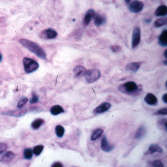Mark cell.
<instances>
[{
  "instance_id": "cell-13",
  "label": "cell",
  "mask_w": 167,
  "mask_h": 167,
  "mask_svg": "<svg viewBox=\"0 0 167 167\" xmlns=\"http://www.w3.org/2000/svg\"><path fill=\"white\" fill-rule=\"evenodd\" d=\"M15 158V154L11 151H7L3 154H0V162H8Z\"/></svg>"
},
{
  "instance_id": "cell-6",
  "label": "cell",
  "mask_w": 167,
  "mask_h": 167,
  "mask_svg": "<svg viewBox=\"0 0 167 167\" xmlns=\"http://www.w3.org/2000/svg\"><path fill=\"white\" fill-rule=\"evenodd\" d=\"M28 112V109L26 108H23L16 110H9L5 112H2L3 115L6 116H10V117H23L25 114H26Z\"/></svg>"
},
{
  "instance_id": "cell-1",
  "label": "cell",
  "mask_w": 167,
  "mask_h": 167,
  "mask_svg": "<svg viewBox=\"0 0 167 167\" xmlns=\"http://www.w3.org/2000/svg\"><path fill=\"white\" fill-rule=\"evenodd\" d=\"M20 42L22 45L28 49V50L37 56L38 57L43 60H45L46 58L45 51L41 46L36 42L25 38L20 39Z\"/></svg>"
},
{
  "instance_id": "cell-8",
  "label": "cell",
  "mask_w": 167,
  "mask_h": 167,
  "mask_svg": "<svg viewBox=\"0 0 167 167\" xmlns=\"http://www.w3.org/2000/svg\"><path fill=\"white\" fill-rule=\"evenodd\" d=\"M57 33L53 29H44L41 32L39 37L42 39H52L56 38Z\"/></svg>"
},
{
  "instance_id": "cell-38",
  "label": "cell",
  "mask_w": 167,
  "mask_h": 167,
  "mask_svg": "<svg viewBox=\"0 0 167 167\" xmlns=\"http://www.w3.org/2000/svg\"><path fill=\"white\" fill-rule=\"evenodd\" d=\"M147 20V21H146V23H150L151 22V21H152L151 19H147V20Z\"/></svg>"
},
{
  "instance_id": "cell-2",
  "label": "cell",
  "mask_w": 167,
  "mask_h": 167,
  "mask_svg": "<svg viewBox=\"0 0 167 167\" xmlns=\"http://www.w3.org/2000/svg\"><path fill=\"white\" fill-rule=\"evenodd\" d=\"M119 90L120 92L129 95L136 96L140 94L142 91V86L137 85L134 82L128 81L119 86Z\"/></svg>"
},
{
  "instance_id": "cell-12",
  "label": "cell",
  "mask_w": 167,
  "mask_h": 167,
  "mask_svg": "<svg viewBox=\"0 0 167 167\" xmlns=\"http://www.w3.org/2000/svg\"><path fill=\"white\" fill-rule=\"evenodd\" d=\"M144 101L150 106H156L158 104V99L156 96L152 93H148L144 98Z\"/></svg>"
},
{
  "instance_id": "cell-18",
  "label": "cell",
  "mask_w": 167,
  "mask_h": 167,
  "mask_svg": "<svg viewBox=\"0 0 167 167\" xmlns=\"http://www.w3.org/2000/svg\"><path fill=\"white\" fill-rule=\"evenodd\" d=\"M167 15V7L165 5H161L158 7L155 11V15L157 16H165Z\"/></svg>"
},
{
  "instance_id": "cell-40",
  "label": "cell",
  "mask_w": 167,
  "mask_h": 167,
  "mask_svg": "<svg viewBox=\"0 0 167 167\" xmlns=\"http://www.w3.org/2000/svg\"><path fill=\"white\" fill-rule=\"evenodd\" d=\"M125 1L127 4H129L131 1V0H125Z\"/></svg>"
},
{
  "instance_id": "cell-3",
  "label": "cell",
  "mask_w": 167,
  "mask_h": 167,
  "mask_svg": "<svg viewBox=\"0 0 167 167\" xmlns=\"http://www.w3.org/2000/svg\"><path fill=\"white\" fill-rule=\"evenodd\" d=\"M24 71L26 73H33L39 68V64L33 59L25 57L23 59Z\"/></svg>"
},
{
  "instance_id": "cell-19",
  "label": "cell",
  "mask_w": 167,
  "mask_h": 167,
  "mask_svg": "<svg viewBox=\"0 0 167 167\" xmlns=\"http://www.w3.org/2000/svg\"><path fill=\"white\" fill-rule=\"evenodd\" d=\"M146 133V129L143 125H142L138 128L135 134V138L137 139H140L144 136Z\"/></svg>"
},
{
  "instance_id": "cell-37",
  "label": "cell",
  "mask_w": 167,
  "mask_h": 167,
  "mask_svg": "<svg viewBox=\"0 0 167 167\" xmlns=\"http://www.w3.org/2000/svg\"><path fill=\"white\" fill-rule=\"evenodd\" d=\"M2 59H3V56L0 53V63L2 62Z\"/></svg>"
},
{
  "instance_id": "cell-35",
  "label": "cell",
  "mask_w": 167,
  "mask_h": 167,
  "mask_svg": "<svg viewBox=\"0 0 167 167\" xmlns=\"http://www.w3.org/2000/svg\"><path fill=\"white\" fill-rule=\"evenodd\" d=\"M167 93H166L162 97V99L163 102H164L165 104H167Z\"/></svg>"
},
{
  "instance_id": "cell-32",
  "label": "cell",
  "mask_w": 167,
  "mask_h": 167,
  "mask_svg": "<svg viewBox=\"0 0 167 167\" xmlns=\"http://www.w3.org/2000/svg\"><path fill=\"white\" fill-rule=\"evenodd\" d=\"M153 166L155 167H164V165L162 162L159 160L154 161L153 162Z\"/></svg>"
},
{
  "instance_id": "cell-16",
  "label": "cell",
  "mask_w": 167,
  "mask_h": 167,
  "mask_svg": "<svg viewBox=\"0 0 167 167\" xmlns=\"http://www.w3.org/2000/svg\"><path fill=\"white\" fill-rule=\"evenodd\" d=\"M158 43L162 47L167 46V30L165 29L159 36Z\"/></svg>"
},
{
  "instance_id": "cell-29",
  "label": "cell",
  "mask_w": 167,
  "mask_h": 167,
  "mask_svg": "<svg viewBox=\"0 0 167 167\" xmlns=\"http://www.w3.org/2000/svg\"><path fill=\"white\" fill-rule=\"evenodd\" d=\"M111 50L112 51V52L114 53H118L119 52L122 50V47L119 45H112L110 47Z\"/></svg>"
},
{
  "instance_id": "cell-25",
  "label": "cell",
  "mask_w": 167,
  "mask_h": 167,
  "mask_svg": "<svg viewBox=\"0 0 167 167\" xmlns=\"http://www.w3.org/2000/svg\"><path fill=\"white\" fill-rule=\"evenodd\" d=\"M23 157L26 160H31L33 157V150L31 148H26L23 152Z\"/></svg>"
},
{
  "instance_id": "cell-20",
  "label": "cell",
  "mask_w": 167,
  "mask_h": 167,
  "mask_svg": "<svg viewBox=\"0 0 167 167\" xmlns=\"http://www.w3.org/2000/svg\"><path fill=\"white\" fill-rule=\"evenodd\" d=\"M51 114L52 115H57L61 113L64 112V110L61 106L59 105H56L53 106L50 109Z\"/></svg>"
},
{
  "instance_id": "cell-27",
  "label": "cell",
  "mask_w": 167,
  "mask_h": 167,
  "mask_svg": "<svg viewBox=\"0 0 167 167\" xmlns=\"http://www.w3.org/2000/svg\"><path fill=\"white\" fill-rule=\"evenodd\" d=\"M43 149H44L43 146L38 145L34 147V148L33 149V152L36 156H39V155L42 153Z\"/></svg>"
},
{
  "instance_id": "cell-10",
  "label": "cell",
  "mask_w": 167,
  "mask_h": 167,
  "mask_svg": "<svg viewBox=\"0 0 167 167\" xmlns=\"http://www.w3.org/2000/svg\"><path fill=\"white\" fill-rule=\"evenodd\" d=\"M101 148L102 151L106 152H109L112 151L114 148V146L109 144L106 135L102 137L101 141Z\"/></svg>"
},
{
  "instance_id": "cell-15",
  "label": "cell",
  "mask_w": 167,
  "mask_h": 167,
  "mask_svg": "<svg viewBox=\"0 0 167 167\" xmlns=\"http://www.w3.org/2000/svg\"><path fill=\"white\" fill-rule=\"evenodd\" d=\"M107 23V18L105 16L100 15L96 14V16L94 18V23L95 26H100L105 24Z\"/></svg>"
},
{
  "instance_id": "cell-22",
  "label": "cell",
  "mask_w": 167,
  "mask_h": 167,
  "mask_svg": "<svg viewBox=\"0 0 167 167\" xmlns=\"http://www.w3.org/2000/svg\"><path fill=\"white\" fill-rule=\"evenodd\" d=\"M149 151L151 154H153L154 153H162L163 151L162 148L160 146L156 144H152L150 146L149 148Z\"/></svg>"
},
{
  "instance_id": "cell-4",
  "label": "cell",
  "mask_w": 167,
  "mask_h": 167,
  "mask_svg": "<svg viewBox=\"0 0 167 167\" xmlns=\"http://www.w3.org/2000/svg\"><path fill=\"white\" fill-rule=\"evenodd\" d=\"M101 73L97 69H92L87 71L85 74L86 81L89 83H94L101 77Z\"/></svg>"
},
{
  "instance_id": "cell-28",
  "label": "cell",
  "mask_w": 167,
  "mask_h": 167,
  "mask_svg": "<svg viewBox=\"0 0 167 167\" xmlns=\"http://www.w3.org/2000/svg\"><path fill=\"white\" fill-rule=\"evenodd\" d=\"M28 102V99L26 97H23L21 99L18 104V108H21L27 103Z\"/></svg>"
},
{
  "instance_id": "cell-36",
  "label": "cell",
  "mask_w": 167,
  "mask_h": 167,
  "mask_svg": "<svg viewBox=\"0 0 167 167\" xmlns=\"http://www.w3.org/2000/svg\"><path fill=\"white\" fill-rule=\"evenodd\" d=\"M164 57H165L166 58H167V49H166L165 51H164Z\"/></svg>"
},
{
  "instance_id": "cell-31",
  "label": "cell",
  "mask_w": 167,
  "mask_h": 167,
  "mask_svg": "<svg viewBox=\"0 0 167 167\" xmlns=\"http://www.w3.org/2000/svg\"><path fill=\"white\" fill-rule=\"evenodd\" d=\"M156 114H162V115H167V108L165 107L163 108L158 110L157 112H156Z\"/></svg>"
},
{
  "instance_id": "cell-9",
  "label": "cell",
  "mask_w": 167,
  "mask_h": 167,
  "mask_svg": "<svg viewBox=\"0 0 167 167\" xmlns=\"http://www.w3.org/2000/svg\"><path fill=\"white\" fill-rule=\"evenodd\" d=\"M96 13L93 9H90L86 12V15L83 18V23L84 26H87L89 24L92 20L94 19L96 16Z\"/></svg>"
},
{
  "instance_id": "cell-23",
  "label": "cell",
  "mask_w": 167,
  "mask_h": 167,
  "mask_svg": "<svg viewBox=\"0 0 167 167\" xmlns=\"http://www.w3.org/2000/svg\"><path fill=\"white\" fill-rule=\"evenodd\" d=\"M55 133L58 137L61 138L65 133V129L61 125H57L55 127Z\"/></svg>"
},
{
  "instance_id": "cell-17",
  "label": "cell",
  "mask_w": 167,
  "mask_h": 167,
  "mask_svg": "<svg viewBox=\"0 0 167 167\" xmlns=\"http://www.w3.org/2000/svg\"><path fill=\"white\" fill-rule=\"evenodd\" d=\"M141 64V62H132L131 63L128 64V65H127L126 67V69L127 71L136 72L139 70Z\"/></svg>"
},
{
  "instance_id": "cell-7",
  "label": "cell",
  "mask_w": 167,
  "mask_h": 167,
  "mask_svg": "<svg viewBox=\"0 0 167 167\" xmlns=\"http://www.w3.org/2000/svg\"><path fill=\"white\" fill-rule=\"evenodd\" d=\"M144 6V5L143 2L135 0L130 4L128 9L130 11L133 13H138L142 11Z\"/></svg>"
},
{
  "instance_id": "cell-33",
  "label": "cell",
  "mask_w": 167,
  "mask_h": 167,
  "mask_svg": "<svg viewBox=\"0 0 167 167\" xmlns=\"http://www.w3.org/2000/svg\"><path fill=\"white\" fill-rule=\"evenodd\" d=\"M7 149V145L5 143H0V153L5 152Z\"/></svg>"
},
{
  "instance_id": "cell-30",
  "label": "cell",
  "mask_w": 167,
  "mask_h": 167,
  "mask_svg": "<svg viewBox=\"0 0 167 167\" xmlns=\"http://www.w3.org/2000/svg\"><path fill=\"white\" fill-rule=\"evenodd\" d=\"M39 101V99L38 97V96H36V95L35 94H33V97L31 99V100L29 101L30 104H34V103H36V102H38Z\"/></svg>"
},
{
  "instance_id": "cell-24",
  "label": "cell",
  "mask_w": 167,
  "mask_h": 167,
  "mask_svg": "<svg viewBox=\"0 0 167 167\" xmlns=\"http://www.w3.org/2000/svg\"><path fill=\"white\" fill-rule=\"evenodd\" d=\"M167 18H161L156 20L154 22V26L155 28H160L167 24Z\"/></svg>"
},
{
  "instance_id": "cell-5",
  "label": "cell",
  "mask_w": 167,
  "mask_h": 167,
  "mask_svg": "<svg viewBox=\"0 0 167 167\" xmlns=\"http://www.w3.org/2000/svg\"><path fill=\"white\" fill-rule=\"evenodd\" d=\"M141 41V29L138 27H135L133 29L132 36L131 46L132 48L138 46Z\"/></svg>"
},
{
  "instance_id": "cell-39",
  "label": "cell",
  "mask_w": 167,
  "mask_h": 167,
  "mask_svg": "<svg viewBox=\"0 0 167 167\" xmlns=\"http://www.w3.org/2000/svg\"><path fill=\"white\" fill-rule=\"evenodd\" d=\"M163 63H164L165 65H167V60H164V61H163Z\"/></svg>"
},
{
  "instance_id": "cell-11",
  "label": "cell",
  "mask_w": 167,
  "mask_h": 167,
  "mask_svg": "<svg viewBox=\"0 0 167 167\" xmlns=\"http://www.w3.org/2000/svg\"><path fill=\"white\" fill-rule=\"evenodd\" d=\"M111 104L109 102H104L101 104L99 106L96 107L93 110V112L95 114H102L104 112H106L109 110L111 107Z\"/></svg>"
},
{
  "instance_id": "cell-34",
  "label": "cell",
  "mask_w": 167,
  "mask_h": 167,
  "mask_svg": "<svg viewBox=\"0 0 167 167\" xmlns=\"http://www.w3.org/2000/svg\"><path fill=\"white\" fill-rule=\"evenodd\" d=\"M52 167H63V166L60 162H55L52 165Z\"/></svg>"
},
{
  "instance_id": "cell-26",
  "label": "cell",
  "mask_w": 167,
  "mask_h": 167,
  "mask_svg": "<svg viewBox=\"0 0 167 167\" xmlns=\"http://www.w3.org/2000/svg\"><path fill=\"white\" fill-rule=\"evenodd\" d=\"M103 133V130L101 129H97L93 133L92 137H91V140L92 141H94L97 139V138H99V137L101 136Z\"/></svg>"
},
{
  "instance_id": "cell-14",
  "label": "cell",
  "mask_w": 167,
  "mask_h": 167,
  "mask_svg": "<svg viewBox=\"0 0 167 167\" xmlns=\"http://www.w3.org/2000/svg\"><path fill=\"white\" fill-rule=\"evenodd\" d=\"M74 72L75 73V77L76 78H81L85 75L87 70L84 67L82 66H77L74 69Z\"/></svg>"
},
{
  "instance_id": "cell-21",
  "label": "cell",
  "mask_w": 167,
  "mask_h": 167,
  "mask_svg": "<svg viewBox=\"0 0 167 167\" xmlns=\"http://www.w3.org/2000/svg\"><path fill=\"white\" fill-rule=\"evenodd\" d=\"M45 123L43 119H36L34 120L31 123V127L34 130L38 129L41 127L42 125L44 124Z\"/></svg>"
}]
</instances>
